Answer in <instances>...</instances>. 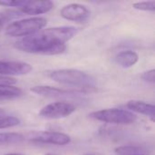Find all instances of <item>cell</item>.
<instances>
[{
  "label": "cell",
  "instance_id": "6da1fadb",
  "mask_svg": "<svg viewBox=\"0 0 155 155\" xmlns=\"http://www.w3.org/2000/svg\"><path fill=\"white\" fill-rule=\"evenodd\" d=\"M77 33L78 29L74 26L50 27L23 37L14 45L16 49L28 54L55 55L65 51V43Z\"/></svg>",
  "mask_w": 155,
  "mask_h": 155
},
{
  "label": "cell",
  "instance_id": "7a4b0ae2",
  "mask_svg": "<svg viewBox=\"0 0 155 155\" xmlns=\"http://www.w3.org/2000/svg\"><path fill=\"white\" fill-rule=\"evenodd\" d=\"M47 74L56 83L80 88L82 93L95 91L94 86V79L83 71L77 69H58L48 72Z\"/></svg>",
  "mask_w": 155,
  "mask_h": 155
},
{
  "label": "cell",
  "instance_id": "3957f363",
  "mask_svg": "<svg viewBox=\"0 0 155 155\" xmlns=\"http://www.w3.org/2000/svg\"><path fill=\"white\" fill-rule=\"evenodd\" d=\"M47 24L45 17H30L15 21L10 24L5 29V35L12 37H25L37 31L42 30Z\"/></svg>",
  "mask_w": 155,
  "mask_h": 155
},
{
  "label": "cell",
  "instance_id": "277c9868",
  "mask_svg": "<svg viewBox=\"0 0 155 155\" xmlns=\"http://www.w3.org/2000/svg\"><path fill=\"white\" fill-rule=\"evenodd\" d=\"M89 117L100 122L114 124H132L137 120V116L128 111L118 108L103 109L94 111L89 114Z\"/></svg>",
  "mask_w": 155,
  "mask_h": 155
},
{
  "label": "cell",
  "instance_id": "5b68a950",
  "mask_svg": "<svg viewBox=\"0 0 155 155\" xmlns=\"http://www.w3.org/2000/svg\"><path fill=\"white\" fill-rule=\"evenodd\" d=\"M75 110L76 107L71 103L54 102L44 106L39 113V116L47 120L62 119L71 115Z\"/></svg>",
  "mask_w": 155,
  "mask_h": 155
},
{
  "label": "cell",
  "instance_id": "8992f818",
  "mask_svg": "<svg viewBox=\"0 0 155 155\" xmlns=\"http://www.w3.org/2000/svg\"><path fill=\"white\" fill-rule=\"evenodd\" d=\"M30 141L34 143L53 144V145H66L70 143L71 138L63 133L59 132H40L35 133L30 138Z\"/></svg>",
  "mask_w": 155,
  "mask_h": 155
},
{
  "label": "cell",
  "instance_id": "52a82bcc",
  "mask_svg": "<svg viewBox=\"0 0 155 155\" xmlns=\"http://www.w3.org/2000/svg\"><path fill=\"white\" fill-rule=\"evenodd\" d=\"M60 15L69 21L83 23L89 18L90 11L83 5L74 3L64 5L60 11Z\"/></svg>",
  "mask_w": 155,
  "mask_h": 155
},
{
  "label": "cell",
  "instance_id": "ba28073f",
  "mask_svg": "<svg viewBox=\"0 0 155 155\" xmlns=\"http://www.w3.org/2000/svg\"><path fill=\"white\" fill-rule=\"evenodd\" d=\"M32 70V65L25 62L0 60V75L3 76L24 75L29 74Z\"/></svg>",
  "mask_w": 155,
  "mask_h": 155
},
{
  "label": "cell",
  "instance_id": "9c48e42d",
  "mask_svg": "<svg viewBox=\"0 0 155 155\" xmlns=\"http://www.w3.org/2000/svg\"><path fill=\"white\" fill-rule=\"evenodd\" d=\"M54 3L49 0L45 1H29L24 0L23 5L18 8L21 14L36 15L45 14L54 8Z\"/></svg>",
  "mask_w": 155,
  "mask_h": 155
},
{
  "label": "cell",
  "instance_id": "30bf717a",
  "mask_svg": "<svg viewBox=\"0 0 155 155\" xmlns=\"http://www.w3.org/2000/svg\"><path fill=\"white\" fill-rule=\"evenodd\" d=\"M30 91L39 96L42 97H48V98H56V97H62L65 95H70L74 94V92H71L68 90L53 87V86H47V85H36L30 89Z\"/></svg>",
  "mask_w": 155,
  "mask_h": 155
},
{
  "label": "cell",
  "instance_id": "8fae6325",
  "mask_svg": "<svg viewBox=\"0 0 155 155\" xmlns=\"http://www.w3.org/2000/svg\"><path fill=\"white\" fill-rule=\"evenodd\" d=\"M127 108L130 112H135L141 114H143L150 118V120L154 123L155 122V106L154 104L145 103L143 101L138 100H132L129 101L126 104Z\"/></svg>",
  "mask_w": 155,
  "mask_h": 155
},
{
  "label": "cell",
  "instance_id": "7c38bea8",
  "mask_svg": "<svg viewBox=\"0 0 155 155\" xmlns=\"http://www.w3.org/2000/svg\"><path fill=\"white\" fill-rule=\"evenodd\" d=\"M139 61V54L133 50H126L120 52L114 57V62L123 68H130L137 64Z\"/></svg>",
  "mask_w": 155,
  "mask_h": 155
},
{
  "label": "cell",
  "instance_id": "4fadbf2b",
  "mask_svg": "<svg viewBox=\"0 0 155 155\" xmlns=\"http://www.w3.org/2000/svg\"><path fill=\"white\" fill-rule=\"evenodd\" d=\"M114 152L117 155H141L146 154L147 150L140 145H123L116 147Z\"/></svg>",
  "mask_w": 155,
  "mask_h": 155
},
{
  "label": "cell",
  "instance_id": "5bb4252c",
  "mask_svg": "<svg viewBox=\"0 0 155 155\" xmlns=\"http://www.w3.org/2000/svg\"><path fill=\"white\" fill-rule=\"evenodd\" d=\"M23 91L15 85H0V99H13L21 96Z\"/></svg>",
  "mask_w": 155,
  "mask_h": 155
},
{
  "label": "cell",
  "instance_id": "9a60e30c",
  "mask_svg": "<svg viewBox=\"0 0 155 155\" xmlns=\"http://www.w3.org/2000/svg\"><path fill=\"white\" fill-rule=\"evenodd\" d=\"M25 141V136L18 133H0V145L20 143Z\"/></svg>",
  "mask_w": 155,
  "mask_h": 155
},
{
  "label": "cell",
  "instance_id": "2e32d148",
  "mask_svg": "<svg viewBox=\"0 0 155 155\" xmlns=\"http://www.w3.org/2000/svg\"><path fill=\"white\" fill-rule=\"evenodd\" d=\"M21 121L15 116H5L0 118V129H6L20 124Z\"/></svg>",
  "mask_w": 155,
  "mask_h": 155
},
{
  "label": "cell",
  "instance_id": "e0dca14e",
  "mask_svg": "<svg viewBox=\"0 0 155 155\" xmlns=\"http://www.w3.org/2000/svg\"><path fill=\"white\" fill-rule=\"evenodd\" d=\"M133 7L137 10L141 11H154L155 2L152 1H143V2H136L133 5Z\"/></svg>",
  "mask_w": 155,
  "mask_h": 155
},
{
  "label": "cell",
  "instance_id": "ac0fdd59",
  "mask_svg": "<svg viewBox=\"0 0 155 155\" xmlns=\"http://www.w3.org/2000/svg\"><path fill=\"white\" fill-rule=\"evenodd\" d=\"M24 3V0H0V5L7 7L19 8Z\"/></svg>",
  "mask_w": 155,
  "mask_h": 155
},
{
  "label": "cell",
  "instance_id": "d6986e66",
  "mask_svg": "<svg viewBox=\"0 0 155 155\" xmlns=\"http://www.w3.org/2000/svg\"><path fill=\"white\" fill-rule=\"evenodd\" d=\"M141 78L144 82H147V83H150V84H153L155 83V70L154 69H151V70H148V71L144 72L141 75Z\"/></svg>",
  "mask_w": 155,
  "mask_h": 155
},
{
  "label": "cell",
  "instance_id": "ffe728a7",
  "mask_svg": "<svg viewBox=\"0 0 155 155\" xmlns=\"http://www.w3.org/2000/svg\"><path fill=\"white\" fill-rule=\"evenodd\" d=\"M16 84V80L11 76L0 75V85H14Z\"/></svg>",
  "mask_w": 155,
  "mask_h": 155
},
{
  "label": "cell",
  "instance_id": "44dd1931",
  "mask_svg": "<svg viewBox=\"0 0 155 155\" xmlns=\"http://www.w3.org/2000/svg\"><path fill=\"white\" fill-rule=\"evenodd\" d=\"M6 114V112L3 109V108H0V118H2V117H5V116H6L5 115Z\"/></svg>",
  "mask_w": 155,
  "mask_h": 155
},
{
  "label": "cell",
  "instance_id": "7402d4cb",
  "mask_svg": "<svg viewBox=\"0 0 155 155\" xmlns=\"http://www.w3.org/2000/svg\"><path fill=\"white\" fill-rule=\"evenodd\" d=\"M4 18L0 16V32L2 31V29L4 28Z\"/></svg>",
  "mask_w": 155,
  "mask_h": 155
},
{
  "label": "cell",
  "instance_id": "603a6c76",
  "mask_svg": "<svg viewBox=\"0 0 155 155\" xmlns=\"http://www.w3.org/2000/svg\"><path fill=\"white\" fill-rule=\"evenodd\" d=\"M5 155H25V154H23V153H7V154H5Z\"/></svg>",
  "mask_w": 155,
  "mask_h": 155
},
{
  "label": "cell",
  "instance_id": "cb8c5ba5",
  "mask_svg": "<svg viewBox=\"0 0 155 155\" xmlns=\"http://www.w3.org/2000/svg\"><path fill=\"white\" fill-rule=\"evenodd\" d=\"M84 155H97L96 153H85Z\"/></svg>",
  "mask_w": 155,
  "mask_h": 155
},
{
  "label": "cell",
  "instance_id": "d4e9b609",
  "mask_svg": "<svg viewBox=\"0 0 155 155\" xmlns=\"http://www.w3.org/2000/svg\"><path fill=\"white\" fill-rule=\"evenodd\" d=\"M45 155H55V154H51V153H47V154H45Z\"/></svg>",
  "mask_w": 155,
  "mask_h": 155
},
{
  "label": "cell",
  "instance_id": "484cf974",
  "mask_svg": "<svg viewBox=\"0 0 155 155\" xmlns=\"http://www.w3.org/2000/svg\"><path fill=\"white\" fill-rule=\"evenodd\" d=\"M141 155H148V154H141Z\"/></svg>",
  "mask_w": 155,
  "mask_h": 155
}]
</instances>
